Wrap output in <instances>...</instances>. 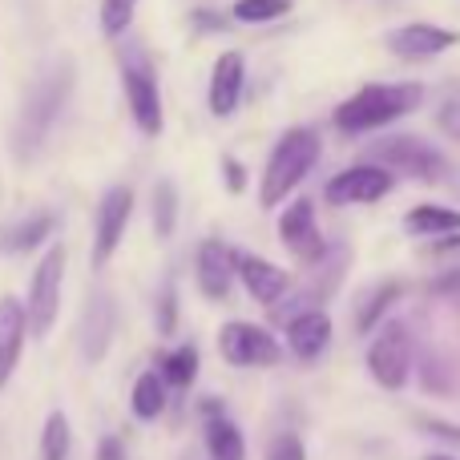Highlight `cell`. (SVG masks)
<instances>
[{"instance_id": "ffe728a7", "label": "cell", "mask_w": 460, "mask_h": 460, "mask_svg": "<svg viewBox=\"0 0 460 460\" xmlns=\"http://www.w3.org/2000/svg\"><path fill=\"white\" fill-rule=\"evenodd\" d=\"M404 226L412 230V234H432V238L460 234V210L437 207V202H424V207H412V210H408Z\"/></svg>"}, {"instance_id": "5bb4252c", "label": "cell", "mask_w": 460, "mask_h": 460, "mask_svg": "<svg viewBox=\"0 0 460 460\" xmlns=\"http://www.w3.org/2000/svg\"><path fill=\"white\" fill-rule=\"evenodd\" d=\"M234 270H238V254L230 251L226 243L210 238V243L199 246V283H202V295H210V299H226L230 283H234Z\"/></svg>"}, {"instance_id": "d6a6232c", "label": "cell", "mask_w": 460, "mask_h": 460, "mask_svg": "<svg viewBox=\"0 0 460 460\" xmlns=\"http://www.w3.org/2000/svg\"><path fill=\"white\" fill-rule=\"evenodd\" d=\"M226 178H230V194H238V190H243V182H246L243 166H234V162H226Z\"/></svg>"}, {"instance_id": "603a6c76", "label": "cell", "mask_w": 460, "mask_h": 460, "mask_svg": "<svg viewBox=\"0 0 460 460\" xmlns=\"http://www.w3.org/2000/svg\"><path fill=\"white\" fill-rule=\"evenodd\" d=\"M158 376L170 384V388H190V380L199 376V348H194V343H186V348L162 356Z\"/></svg>"}, {"instance_id": "4fadbf2b", "label": "cell", "mask_w": 460, "mask_h": 460, "mask_svg": "<svg viewBox=\"0 0 460 460\" xmlns=\"http://www.w3.org/2000/svg\"><path fill=\"white\" fill-rule=\"evenodd\" d=\"M238 275H243L251 299L267 303V307H279V299L291 291V275L267 259H254V254H238Z\"/></svg>"}, {"instance_id": "4dcf8cb0", "label": "cell", "mask_w": 460, "mask_h": 460, "mask_svg": "<svg viewBox=\"0 0 460 460\" xmlns=\"http://www.w3.org/2000/svg\"><path fill=\"white\" fill-rule=\"evenodd\" d=\"M174 323H178V303H174V291H166L162 295V307H158V332L170 335Z\"/></svg>"}, {"instance_id": "30bf717a", "label": "cell", "mask_w": 460, "mask_h": 460, "mask_svg": "<svg viewBox=\"0 0 460 460\" xmlns=\"http://www.w3.org/2000/svg\"><path fill=\"white\" fill-rule=\"evenodd\" d=\"M129 210H134V190L129 186H113L97 207V238H93V267H105L110 254L118 251L121 234L129 226Z\"/></svg>"}, {"instance_id": "277c9868", "label": "cell", "mask_w": 460, "mask_h": 460, "mask_svg": "<svg viewBox=\"0 0 460 460\" xmlns=\"http://www.w3.org/2000/svg\"><path fill=\"white\" fill-rule=\"evenodd\" d=\"M372 162L384 166L392 178H420V182H440L445 178V158L432 150L424 137H412V134H392L384 142H376L372 150Z\"/></svg>"}, {"instance_id": "1f68e13d", "label": "cell", "mask_w": 460, "mask_h": 460, "mask_svg": "<svg viewBox=\"0 0 460 460\" xmlns=\"http://www.w3.org/2000/svg\"><path fill=\"white\" fill-rule=\"evenodd\" d=\"M97 460H126V453H121V440L118 437H105L102 448H97Z\"/></svg>"}, {"instance_id": "8992f818", "label": "cell", "mask_w": 460, "mask_h": 460, "mask_svg": "<svg viewBox=\"0 0 460 460\" xmlns=\"http://www.w3.org/2000/svg\"><path fill=\"white\" fill-rule=\"evenodd\" d=\"M61 279H65V246H49L45 259L37 262L29 283V332L32 335H49V327L57 323L61 311Z\"/></svg>"}, {"instance_id": "f546056e", "label": "cell", "mask_w": 460, "mask_h": 460, "mask_svg": "<svg viewBox=\"0 0 460 460\" xmlns=\"http://www.w3.org/2000/svg\"><path fill=\"white\" fill-rule=\"evenodd\" d=\"M437 126L445 129L453 142H460V97H453V102H445L440 105V113H437Z\"/></svg>"}, {"instance_id": "2e32d148", "label": "cell", "mask_w": 460, "mask_h": 460, "mask_svg": "<svg viewBox=\"0 0 460 460\" xmlns=\"http://www.w3.org/2000/svg\"><path fill=\"white\" fill-rule=\"evenodd\" d=\"M287 343H291L295 356L311 364V359H319L327 351V343H332V319L319 307L303 311V315H295L291 323H287Z\"/></svg>"}, {"instance_id": "836d02e7", "label": "cell", "mask_w": 460, "mask_h": 460, "mask_svg": "<svg viewBox=\"0 0 460 460\" xmlns=\"http://www.w3.org/2000/svg\"><path fill=\"white\" fill-rule=\"evenodd\" d=\"M194 21H202V29H226V21L223 16H215V13H199Z\"/></svg>"}, {"instance_id": "484cf974", "label": "cell", "mask_w": 460, "mask_h": 460, "mask_svg": "<svg viewBox=\"0 0 460 460\" xmlns=\"http://www.w3.org/2000/svg\"><path fill=\"white\" fill-rule=\"evenodd\" d=\"M137 0H102V32L105 37H121L134 21Z\"/></svg>"}, {"instance_id": "4316f807", "label": "cell", "mask_w": 460, "mask_h": 460, "mask_svg": "<svg viewBox=\"0 0 460 460\" xmlns=\"http://www.w3.org/2000/svg\"><path fill=\"white\" fill-rule=\"evenodd\" d=\"M287 0H238L234 4V16L243 24H262V21H275V16L287 13Z\"/></svg>"}, {"instance_id": "d4e9b609", "label": "cell", "mask_w": 460, "mask_h": 460, "mask_svg": "<svg viewBox=\"0 0 460 460\" xmlns=\"http://www.w3.org/2000/svg\"><path fill=\"white\" fill-rule=\"evenodd\" d=\"M174 223H178V194L170 182H158V190H154V230H158V238L174 234Z\"/></svg>"}, {"instance_id": "9c48e42d", "label": "cell", "mask_w": 460, "mask_h": 460, "mask_svg": "<svg viewBox=\"0 0 460 460\" xmlns=\"http://www.w3.org/2000/svg\"><path fill=\"white\" fill-rule=\"evenodd\" d=\"M279 238H283L287 251L299 262H307V267L323 262V254H327V243H323V234H319L315 210H311L307 199H295L291 207L283 210V218H279Z\"/></svg>"}, {"instance_id": "5b68a950", "label": "cell", "mask_w": 460, "mask_h": 460, "mask_svg": "<svg viewBox=\"0 0 460 460\" xmlns=\"http://www.w3.org/2000/svg\"><path fill=\"white\" fill-rule=\"evenodd\" d=\"M367 372L388 392H400L408 384V376H412V335L400 319H388L376 332L372 348H367Z\"/></svg>"}, {"instance_id": "6da1fadb", "label": "cell", "mask_w": 460, "mask_h": 460, "mask_svg": "<svg viewBox=\"0 0 460 460\" xmlns=\"http://www.w3.org/2000/svg\"><path fill=\"white\" fill-rule=\"evenodd\" d=\"M69 89H73V65L69 61L49 65V69L40 73L37 85L29 89L24 110H21V121H16V129H13V146H16L21 158L45 142V134L53 129V121H57V113H61Z\"/></svg>"}, {"instance_id": "d6986e66", "label": "cell", "mask_w": 460, "mask_h": 460, "mask_svg": "<svg viewBox=\"0 0 460 460\" xmlns=\"http://www.w3.org/2000/svg\"><path fill=\"white\" fill-rule=\"evenodd\" d=\"M53 226H57V218L49 215V210H40V215H32V218H21V223H13V226L0 230V251H4V254L32 251L37 243H45Z\"/></svg>"}, {"instance_id": "7c38bea8", "label": "cell", "mask_w": 460, "mask_h": 460, "mask_svg": "<svg viewBox=\"0 0 460 460\" xmlns=\"http://www.w3.org/2000/svg\"><path fill=\"white\" fill-rule=\"evenodd\" d=\"M456 45V32L453 29H440V24H400L396 32H388V49L404 61H424V57H440L445 49Z\"/></svg>"}, {"instance_id": "ba28073f", "label": "cell", "mask_w": 460, "mask_h": 460, "mask_svg": "<svg viewBox=\"0 0 460 460\" xmlns=\"http://www.w3.org/2000/svg\"><path fill=\"white\" fill-rule=\"evenodd\" d=\"M396 186V178L388 174L376 162H364V166H351L343 174H335L327 182V202L332 207H356V202H380L384 194Z\"/></svg>"}, {"instance_id": "e0dca14e", "label": "cell", "mask_w": 460, "mask_h": 460, "mask_svg": "<svg viewBox=\"0 0 460 460\" xmlns=\"http://www.w3.org/2000/svg\"><path fill=\"white\" fill-rule=\"evenodd\" d=\"M243 53H223L215 61V73H210V113L215 118H226L234 113L238 97H243Z\"/></svg>"}, {"instance_id": "7a4b0ae2", "label": "cell", "mask_w": 460, "mask_h": 460, "mask_svg": "<svg viewBox=\"0 0 460 460\" xmlns=\"http://www.w3.org/2000/svg\"><path fill=\"white\" fill-rule=\"evenodd\" d=\"M420 102H424V93L412 81H404V85H364L359 93H351L335 110V126L343 134H367V129H380L388 121L412 113Z\"/></svg>"}, {"instance_id": "83f0119b", "label": "cell", "mask_w": 460, "mask_h": 460, "mask_svg": "<svg viewBox=\"0 0 460 460\" xmlns=\"http://www.w3.org/2000/svg\"><path fill=\"white\" fill-rule=\"evenodd\" d=\"M396 295H400V287H396V283L380 287V291H376L372 299H367L364 307H359V319H356V327H359V332H367V327H376V323H380V319H384V311L392 307V299H396Z\"/></svg>"}, {"instance_id": "3957f363", "label": "cell", "mask_w": 460, "mask_h": 460, "mask_svg": "<svg viewBox=\"0 0 460 460\" xmlns=\"http://www.w3.org/2000/svg\"><path fill=\"white\" fill-rule=\"evenodd\" d=\"M319 162V134L315 129H287L279 137V146L270 150V162H267V174H262V190H259V202L262 207H279L303 178L311 174V166Z\"/></svg>"}, {"instance_id": "cb8c5ba5", "label": "cell", "mask_w": 460, "mask_h": 460, "mask_svg": "<svg viewBox=\"0 0 460 460\" xmlns=\"http://www.w3.org/2000/svg\"><path fill=\"white\" fill-rule=\"evenodd\" d=\"M69 448H73L69 416H65V412H49L45 432H40V460H69Z\"/></svg>"}, {"instance_id": "8fae6325", "label": "cell", "mask_w": 460, "mask_h": 460, "mask_svg": "<svg viewBox=\"0 0 460 460\" xmlns=\"http://www.w3.org/2000/svg\"><path fill=\"white\" fill-rule=\"evenodd\" d=\"M121 85H126V102L134 113L142 134H158L162 129V97H158V81L150 77L146 65H126L121 69Z\"/></svg>"}, {"instance_id": "f1b7e54d", "label": "cell", "mask_w": 460, "mask_h": 460, "mask_svg": "<svg viewBox=\"0 0 460 460\" xmlns=\"http://www.w3.org/2000/svg\"><path fill=\"white\" fill-rule=\"evenodd\" d=\"M267 460H307V448H303V440L295 432H283V437H275L267 445Z\"/></svg>"}, {"instance_id": "9a60e30c", "label": "cell", "mask_w": 460, "mask_h": 460, "mask_svg": "<svg viewBox=\"0 0 460 460\" xmlns=\"http://www.w3.org/2000/svg\"><path fill=\"white\" fill-rule=\"evenodd\" d=\"M24 335H29V311L16 299H0V388L13 380L16 364H21Z\"/></svg>"}, {"instance_id": "e575fe53", "label": "cell", "mask_w": 460, "mask_h": 460, "mask_svg": "<svg viewBox=\"0 0 460 460\" xmlns=\"http://www.w3.org/2000/svg\"><path fill=\"white\" fill-rule=\"evenodd\" d=\"M424 460H456V456H448V453H432V456H424Z\"/></svg>"}, {"instance_id": "ac0fdd59", "label": "cell", "mask_w": 460, "mask_h": 460, "mask_svg": "<svg viewBox=\"0 0 460 460\" xmlns=\"http://www.w3.org/2000/svg\"><path fill=\"white\" fill-rule=\"evenodd\" d=\"M113 323H118V315H113V299L105 291H97L93 299H89V307H85V319H81V351H85V359H102L105 356L110 335H113Z\"/></svg>"}, {"instance_id": "52a82bcc", "label": "cell", "mask_w": 460, "mask_h": 460, "mask_svg": "<svg viewBox=\"0 0 460 460\" xmlns=\"http://www.w3.org/2000/svg\"><path fill=\"white\" fill-rule=\"evenodd\" d=\"M218 351H223V359L234 367H270L283 356L275 335L254 323H226L223 332H218Z\"/></svg>"}, {"instance_id": "7402d4cb", "label": "cell", "mask_w": 460, "mask_h": 460, "mask_svg": "<svg viewBox=\"0 0 460 460\" xmlns=\"http://www.w3.org/2000/svg\"><path fill=\"white\" fill-rule=\"evenodd\" d=\"M166 408V380L158 372H142L134 384V416L137 420H158Z\"/></svg>"}, {"instance_id": "44dd1931", "label": "cell", "mask_w": 460, "mask_h": 460, "mask_svg": "<svg viewBox=\"0 0 460 460\" xmlns=\"http://www.w3.org/2000/svg\"><path fill=\"white\" fill-rule=\"evenodd\" d=\"M207 453L210 460H246V440L234 420L207 416Z\"/></svg>"}]
</instances>
